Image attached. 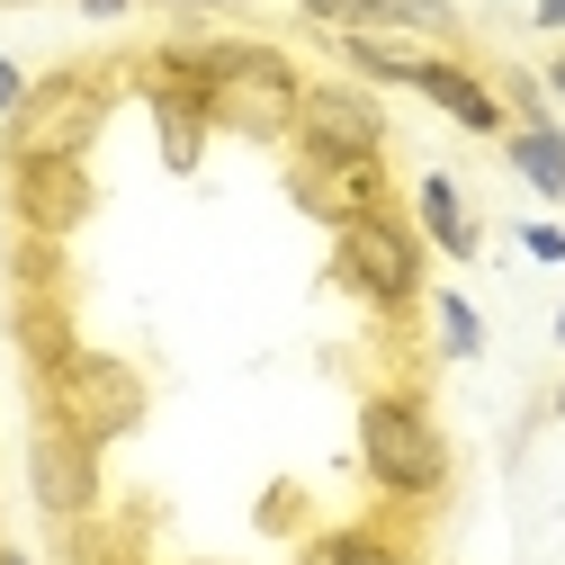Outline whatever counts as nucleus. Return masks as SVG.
I'll return each instance as SVG.
<instances>
[{
	"mask_svg": "<svg viewBox=\"0 0 565 565\" xmlns=\"http://www.w3.org/2000/svg\"><path fill=\"white\" fill-rule=\"evenodd\" d=\"M0 565H28V556H19V547H0Z\"/></svg>",
	"mask_w": 565,
	"mask_h": 565,
	"instance_id": "obj_22",
	"label": "nucleus"
},
{
	"mask_svg": "<svg viewBox=\"0 0 565 565\" xmlns=\"http://www.w3.org/2000/svg\"><path fill=\"white\" fill-rule=\"evenodd\" d=\"M386 10H395V28H422V36H449L458 28L449 0H386Z\"/></svg>",
	"mask_w": 565,
	"mask_h": 565,
	"instance_id": "obj_17",
	"label": "nucleus"
},
{
	"mask_svg": "<svg viewBox=\"0 0 565 565\" xmlns=\"http://www.w3.org/2000/svg\"><path fill=\"white\" fill-rule=\"evenodd\" d=\"M45 422H63V431H82L90 449L126 440L135 422H145V377H135L126 360H108V350H73L54 377H45Z\"/></svg>",
	"mask_w": 565,
	"mask_h": 565,
	"instance_id": "obj_3",
	"label": "nucleus"
},
{
	"mask_svg": "<svg viewBox=\"0 0 565 565\" xmlns=\"http://www.w3.org/2000/svg\"><path fill=\"white\" fill-rule=\"evenodd\" d=\"M360 467H369V484L404 493V503H431V493L449 484V440L431 431V413H422V404L369 395L360 404Z\"/></svg>",
	"mask_w": 565,
	"mask_h": 565,
	"instance_id": "obj_2",
	"label": "nucleus"
},
{
	"mask_svg": "<svg viewBox=\"0 0 565 565\" xmlns=\"http://www.w3.org/2000/svg\"><path fill=\"white\" fill-rule=\"evenodd\" d=\"M297 145H306V153H332V162H377V153H386V108H377L369 90L323 82V90L297 99Z\"/></svg>",
	"mask_w": 565,
	"mask_h": 565,
	"instance_id": "obj_6",
	"label": "nucleus"
},
{
	"mask_svg": "<svg viewBox=\"0 0 565 565\" xmlns=\"http://www.w3.org/2000/svg\"><path fill=\"white\" fill-rule=\"evenodd\" d=\"M547 82H556V90H565V63H556V73H547Z\"/></svg>",
	"mask_w": 565,
	"mask_h": 565,
	"instance_id": "obj_23",
	"label": "nucleus"
},
{
	"mask_svg": "<svg viewBox=\"0 0 565 565\" xmlns=\"http://www.w3.org/2000/svg\"><path fill=\"white\" fill-rule=\"evenodd\" d=\"M422 234H431L440 252H458V260L476 252V216H467V198H458V180H440V171L422 180Z\"/></svg>",
	"mask_w": 565,
	"mask_h": 565,
	"instance_id": "obj_11",
	"label": "nucleus"
},
{
	"mask_svg": "<svg viewBox=\"0 0 565 565\" xmlns=\"http://www.w3.org/2000/svg\"><path fill=\"white\" fill-rule=\"evenodd\" d=\"M216 10H243V0H216Z\"/></svg>",
	"mask_w": 565,
	"mask_h": 565,
	"instance_id": "obj_24",
	"label": "nucleus"
},
{
	"mask_svg": "<svg viewBox=\"0 0 565 565\" xmlns=\"http://www.w3.org/2000/svg\"><path fill=\"white\" fill-rule=\"evenodd\" d=\"M19 341H28V360H36L45 377L73 360V332H63V315H54V306H19Z\"/></svg>",
	"mask_w": 565,
	"mask_h": 565,
	"instance_id": "obj_14",
	"label": "nucleus"
},
{
	"mask_svg": "<svg viewBox=\"0 0 565 565\" xmlns=\"http://www.w3.org/2000/svg\"><path fill=\"white\" fill-rule=\"evenodd\" d=\"M28 484H36V503H45V521H90L99 512V449L82 440V431H63V422H45L36 431V449H28Z\"/></svg>",
	"mask_w": 565,
	"mask_h": 565,
	"instance_id": "obj_7",
	"label": "nucleus"
},
{
	"mask_svg": "<svg viewBox=\"0 0 565 565\" xmlns=\"http://www.w3.org/2000/svg\"><path fill=\"white\" fill-rule=\"evenodd\" d=\"M19 99H28V73H19V63H0V117H19Z\"/></svg>",
	"mask_w": 565,
	"mask_h": 565,
	"instance_id": "obj_18",
	"label": "nucleus"
},
{
	"mask_svg": "<svg viewBox=\"0 0 565 565\" xmlns=\"http://www.w3.org/2000/svg\"><path fill=\"white\" fill-rule=\"evenodd\" d=\"M189 63L206 82V126H234V135H252V145L297 135L306 82L288 73V54H269V45H198Z\"/></svg>",
	"mask_w": 565,
	"mask_h": 565,
	"instance_id": "obj_1",
	"label": "nucleus"
},
{
	"mask_svg": "<svg viewBox=\"0 0 565 565\" xmlns=\"http://www.w3.org/2000/svg\"><path fill=\"white\" fill-rule=\"evenodd\" d=\"M440 350H449V360H476V350H484V323H476V306L440 297Z\"/></svg>",
	"mask_w": 565,
	"mask_h": 565,
	"instance_id": "obj_16",
	"label": "nucleus"
},
{
	"mask_svg": "<svg viewBox=\"0 0 565 565\" xmlns=\"http://www.w3.org/2000/svg\"><path fill=\"white\" fill-rule=\"evenodd\" d=\"M19 216H28V234H73L90 216V171L82 162H19Z\"/></svg>",
	"mask_w": 565,
	"mask_h": 565,
	"instance_id": "obj_9",
	"label": "nucleus"
},
{
	"mask_svg": "<svg viewBox=\"0 0 565 565\" xmlns=\"http://www.w3.org/2000/svg\"><path fill=\"white\" fill-rule=\"evenodd\" d=\"M73 565H135V539L108 521H73Z\"/></svg>",
	"mask_w": 565,
	"mask_h": 565,
	"instance_id": "obj_15",
	"label": "nucleus"
},
{
	"mask_svg": "<svg viewBox=\"0 0 565 565\" xmlns=\"http://www.w3.org/2000/svg\"><path fill=\"white\" fill-rule=\"evenodd\" d=\"M288 189H297V206H315V216H323L332 234L386 206V171H377V162H332V153H306Z\"/></svg>",
	"mask_w": 565,
	"mask_h": 565,
	"instance_id": "obj_8",
	"label": "nucleus"
},
{
	"mask_svg": "<svg viewBox=\"0 0 565 565\" xmlns=\"http://www.w3.org/2000/svg\"><path fill=\"white\" fill-rule=\"evenodd\" d=\"M556 413H565V386H556Z\"/></svg>",
	"mask_w": 565,
	"mask_h": 565,
	"instance_id": "obj_26",
	"label": "nucleus"
},
{
	"mask_svg": "<svg viewBox=\"0 0 565 565\" xmlns=\"http://www.w3.org/2000/svg\"><path fill=\"white\" fill-rule=\"evenodd\" d=\"M99 126H108V82L99 73H54L19 99L10 145H19V162H82L99 145Z\"/></svg>",
	"mask_w": 565,
	"mask_h": 565,
	"instance_id": "obj_4",
	"label": "nucleus"
},
{
	"mask_svg": "<svg viewBox=\"0 0 565 565\" xmlns=\"http://www.w3.org/2000/svg\"><path fill=\"white\" fill-rule=\"evenodd\" d=\"M82 10H90V19H117V10H126V0H82Z\"/></svg>",
	"mask_w": 565,
	"mask_h": 565,
	"instance_id": "obj_21",
	"label": "nucleus"
},
{
	"mask_svg": "<svg viewBox=\"0 0 565 565\" xmlns=\"http://www.w3.org/2000/svg\"><path fill=\"white\" fill-rule=\"evenodd\" d=\"M512 162H521L530 189L565 198V135H556V126H521V135H512Z\"/></svg>",
	"mask_w": 565,
	"mask_h": 565,
	"instance_id": "obj_12",
	"label": "nucleus"
},
{
	"mask_svg": "<svg viewBox=\"0 0 565 565\" xmlns=\"http://www.w3.org/2000/svg\"><path fill=\"white\" fill-rule=\"evenodd\" d=\"M556 341H565V315H556Z\"/></svg>",
	"mask_w": 565,
	"mask_h": 565,
	"instance_id": "obj_25",
	"label": "nucleus"
},
{
	"mask_svg": "<svg viewBox=\"0 0 565 565\" xmlns=\"http://www.w3.org/2000/svg\"><path fill=\"white\" fill-rule=\"evenodd\" d=\"M521 243H530V260H565V234H556V225H530Z\"/></svg>",
	"mask_w": 565,
	"mask_h": 565,
	"instance_id": "obj_19",
	"label": "nucleus"
},
{
	"mask_svg": "<svg viewBox=\"0 0 565 565\" xmlns=\"http://www.w3.org/2000/svg\"><path fill=\"white\" fill-rule=\"evenodd\" d=\"M413 90H422V99H440V108H449L458 126H476V135H493V126H503V99H493L476 73H458V63H431V54H422Z\"/></svg>",
	"mask_w": 565,
	"mask_h": 565,
	"instance_id": "obj_10",
	"label": "nucleus"
},
{
	"mask_svg": "<svg viewBox=\"0 0 565 565\" xmlns=\"http://www.w3.org/2000/svg\"><path fill=\"white\" fill-rule=\"evenodd\" d=\"M539 28H565V0H539Z\"/></svg>",
	"mask_w": 565,
	"mask_h": 565,
	"instance_id": "obj_20",
	"label": "nucleus"
},
{
	"mask_svg": "<svg viewBox=\"0 0 565 565\" xmlns=\"http://www.w3.org/2000/svg\"><path fill=\"white\" fill-rule=\"evenodd\" d=\"M332 269H341L369 306H413V297H422V243L386 216V206L332 234Z\"/></svg>",
	"mask_w": 565,
	"mask_h": 565,
	"instance_id": "obj_5",
	"label": "nucleus"
},
{
	"mask_svg": "<svg viewBox=\"0 0 565 565\" xmlns=\"http://www.w3.org/2000/svg\"><path fill=\"white\" fill-rule=\"evenodd\" d=\"M297 565H404V547H395V539H377V530H323Z\"/></svg>",
	"mask_w": 565,
	"mask_h": 565,
	"instance_id": "obj_13",
	"label": "nucleus"
}]
</instances>
